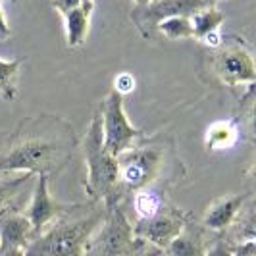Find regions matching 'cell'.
<instances>
[{
	"instance_id": "1",
	"label": "cell",
	"mask_w": 256,
	"mask_h": 256,
	"mask_svg": "<svg viewBox=\"0 0 256 256\" xmlns=\"http://www.w3.org/2000/svg\"><path fill=\"white\" fill-rule=\"evenodd\" d=\"M77 148L72 124L52 114L20 122L0 154V174L54 176L62 172Z\"/></svg>"
},
{
	"instance_id": "2",
	"label": "cell",
	"mask_w": 256,
	"mask_h": 256,
	"mask_svg": "<svg viewBox=\"0 0 256 256\" xmlns=\"http://www.w3.org/2000/svg\"><path fill=\"white\" fill-rule=\"evenodd\" d=\"M108 216L106 202L89 200L76 204L58 218L26 248L27 256H85L87 244L94 231Z\"/></svg>"
},
{
	"instance_id": "3",
	"label": "cell",
	"mask_w": 256,
	"mask_h": 256,
	"mask_svg": "<svg viewBox=\"0 0 256 256\" xmlns=\"http://www.w3.org/2000/svg\"><path fill=\"white\" fill-rule=\"evenodd\" d=\"M83 154H85V166H87L85 191L89 200L106 202V204H122L120 162L104 146L100 106L92 116V122L83 139Z\"/></svg>"
},
{
	"instance_id": "4",
	"label": "cell",
	"mask_w": 256,
	"mask_h": 256,
	"mask_svg": "<svg viewBox=\"0 0 256 256\" xmlns=\"http://www.w3.org/2000/svg\"><path fill=\"white\" fill-rule=\"evenodd\" d=\"M174 141L168 137H154L142 139L137 146L118 156L120 162V191H122V206L128 194L141 191L144 187H150L152 183L166 176V168L170 164L168 146Z\"/></svg>"
},
{
	"instance_id": "5",
	"label": "cell",
	"mask_w": 256,
	"mask_h": 256,
	"mask_svg": "<svg viewBox=\"0 0 256 256\" xmlns=\"http://www.w3.org/2000/svg\"><path fill=\"white\" fill-rule=\"evenodd\" d=\"M152 244L135 235L122 204H108V216L90 237L85 256H146Z\"/></svg>"
},
{
	"instance_id": "6",
	"label": "cell",
	"mask_w": 256,
	"mask_h": 256,
	"mask_svg": "<svg viewBox=\"0 0 256 256\" xmlns=\"http://www.w3.org/2000/svg\"><path fill=\"white\" fill-rule=\"evenodd\" d=\"M102 110V131L104 146L116 158L131 150L144 139V131L131 126L128 114L124 110V96L114 89L100 104Z\"/></svg>"
},
{
	"instance_id": "7",
	"label": "cell",
	"mask_w": 256,
	"mask_h": 256,
	"mask_svg": "<svg viewBox=\"0 0 256 256\" xmlns=\"http://www.w3.org/2000/svg\"><path fill=\"white\" fill-rule=\"evenodd\" d=\"M212 72L226 87L256 85V60L243 40L230 38L212 56Z\"/></svg>"
},
{
	"instance_id": "8",
	"label": "cell",
	"mask_w": 256,
	"mask_h": 256,
	"mask_svg": "<svg viewBox=\"0 0 256 256\" xmlns=\"http://www.w3.org/2000/svg\"><path fill=\"white\" fill-rule=\"evenodd\" d=\"M218 0H152L131 10V22L146 40H152L158 24L170 18H192L200 10L216 6Z\"/></svg>"
},
{
	"instance_id": "9",
	"label": "cell",
	"mask_w": 256,
	"mask_h": 256,
	"mask_svg": "<svg viewBox=\"0 0 256 256\" xmlns=\"http://www.w3.org/2000/svg\"><path fill=\"white\" fill-rule=\"evenodd\" d=\"M189 212H183L176 204L168 202L162 206V210L148 220H135L133 222V231L142 241L152 244L160 250H166L170 243L181 233L185 228Z\"/></svg>"
},
{
	"instance_id": "10",
	"label": "cell",
	"mask_w": 256,
	"mask_h": 256,
	"mask_svg": "<svg viewBox=\"0 0 256 256\" xmlns=\"http://www.w3.org/2000/svg\"><path fill=\"white\" fill-rule=\"evenodd\" d=\"M76 204H66L56 200L50 194L48 189V176L40 174L37 176V183H35V191L31 196V204L27 206L26 216L33 226V233L35 237L40 235L48 226H52L58 218H62L68 214Z\"/></svg>"
},
{
	"instance_id": "11",
	"label": "cell",
	"mask_w": 256,
	"mask_h": 256,
	"mask_svg": "<svg viewBox=\"0 0 256 256\" xmlns=\"http://www.w3.org/2000/svg\"><path fill=\"white\" fill-rule=\"evenodd\" d=\"M216 237L218 235L210 233L192 214H189L185 228L170 243V246L164 250V256H204Z\"/></svg>"
},
{
	"instance_id": "12",
	"label": "cell",
	"mask_w": 256,
	"mask_h": 256,
	"mask_svg": "<svg viewBox=\"0 0 256 256\" xmlns=\"http://www.w3.org/2000/svg\"><path fill=\"white\" fill-rule=\"evenodd\" d=\"M235 248V252L256 256V196L246 198L233 226L222 235Z\"/></svg>"
},
{
	"instance_id": "13",
	"label": "cell",
	"mask_w": 256,
	"mask_h": 256,
	"mask_svg": "<svg viewBox=\"0 0 256 256\" xmlns=\"http://www.w3.org/2000/svg\"><path fill=\"white\" fill-rule=\"evenodd\" d=\"M248 194H228L214 200L206 208V212L200 218V224L214 235H224L233 226L235 218L239 216L241 208L246 202Z\"/></svg>"
},
{
	"instance_id": "14",
	"label": "cell",
	"mask_w": 256,
	"mask_h": 256,
	"mask_svg": "<svg viewBox=\"0 0 256 256\" xmlns=\"http://www.w3.org/2000/svg\"><path fill=\"white\" fill-rule=\"evenodd\" d=\"M33 239V226L26 212L12 206L0 214V248H27Z\"/></svg>"
},
{
	"instance_id": "15",
	"label": "cell",
	"mask_w": 256,
	"mask_h": 256,
	"mask_svg": "<svg viewBox=\"0 0 256 256\" xmlns=\"http://www.w3.org/2000/svg\"><path fill=\"white\" fill-rule=\"evenodd\" d=\"M239 139V126L237 122L222 120L212 124L206 129L204 146L208 152H218V150H228Z\"/></svg>"
},
{
	"instance_id": "16",
	"label": "cell",
	"mask_w": 256,
	"mask_h": 256,
	"mask_svg": "<svg viewBox=\"0 0 256 256\" xmlns=\"http://www.w3.org/2000/svg\"><path fill=\"white\" fill-rule=\"evenodd\" d=\"M66 20V40L70 48H77L85 42L87 33H89V20L90 12H87L83 6L68 12L64 16Z\"/></svg>"
},
{
	"instance_id": "17",
	"label": "cell",
	"mask_w": 256,
	"mask_h": 256,
	"mask_svg": "<svg viewBox=\"0 0 256 256\" xmlns=\"http://www.w3.org/2000/svg\"><path fill=\"white\" fill-rule=\"evenodd\" d=\"M224 22H226V16H224V12H220L216 6L206 8V10H200V12L194 14V16L191 18L192 38H196V40H204L208 35L218 33Z\"/></svg>"
},
{
	"instance_id": "18",
	"label": "cell",
	"mask_w": 256,
	"mask_h": 256,
	"mask_svg": "<svg viewBox=\"0 0 256 256\" xmlns=\"http://www.w3.org/2000/svg\"><path fill=\"white\" fill-rule=\"evenodd\" d=\"M33 178V174H0V214L6 212L8 208L14 206V198L18 196V192L22 191V187L27 181Z\"/></svg>"
},
{
	"instance_id": "19",
	"label": "cell",
	"mask_w": 256,
	"mask_h": 256,
	"mask_svg": "<svg viewBox=\"0 0 256 256\" xmlns=\"http://www.w3.org/2000/svg\"><path fill=\"white\" fill-rule=\"evenodd\" d=\"M22 64H24L22 58H16V60H2L0 58V98L6 102H12L18 96L16 79H18Z\"/></svg>"
},
{
	"instance_id": "20",
	"label": "cell",
	"mask_w": 256,
	"mask_h": 256,
	"mask_svg": "<svg viewBox=\"0 0 256 256\" xmlns=\"http://www.w3.org/2000/svg\"><path fill=\"white\" fill-rule=\"evenodd\" d=\"M156 33L164 35L172 40H180V38H192V26L191 18H170L158 24Z\"/></svg>"
},
{
	"instance_id": "21",
	"label": "cell",
	"mask_w": 256,
	"mask_h": 256,
	"mask_svg": "<svg viewBox=\"0 0 256 256\" xmlns=\"http://www.w3.org/2000/svg\"><path fill=\"white\" fill-rule=\"evenodd\" d=\"M244 122H246V131L250 141L256 144V90L248 94V104H246V112H244Z\"/></svg>"
},
{
	"instance_id": "22",
	"label": "cell",
	"mask_w": 256,
	"mask_h": 256,
	"mask_svg": "<svg viewBox=\"0 0 256 256\" xmlns=\"http://www.w3.org/2000/svg\"><path fill=\"white\" fill-rule=\"evenodd\" d=\"M204 256H235V248H233L222 235H218V237L214 239V243L208 246V250H206Z\"/></svg>"
},
{
	"instance_id": "23",
	"label": "cell",
	"mask_w": 256,
	"mask_h": 256,
	"mask_svg": "<svg viewBox=\"0 0 256 256\" xmlns=\"http://www.w3.org/2000/svg\"><path fill=\"white\" fill-rule=\"evenodd\" d=\"M135 89V79L131 74H118L114 79V90L116 92H120L122 96L124 94H128L131 90Z\"/></svg>"
},
{
	"instance_id": "24",
	"label": "cell",
	"mask_w": 256,
	"mask_h": 256,
	"mask_svg": "<svg viewBox=\"0 0 256 256\" xmlns=\"http://www.w3.org/2000/svg\"><path fill=\"white\" fill-rule=\"evenodd\" d=\"M81 6V0H52V8L56 12H60L62 16H66L68 12L76 10Z\"/></svg>"
},
{
	"instance_id": "25",
	"label": "cell",
	"mask_w": 256,
	"mask_h": 256,
	"mask_svg": "<svg viewBox=\"0 0 256 256\" xmlns=\"http://www.w3.org/2000/svg\"><path fill=\"white\" fill-rule=\"evenodd\" d=\"M0 37H10V27L6 22V16L2 12V6H0Z\"/></svg>"
},
{
	"instance_id": "26",
	"label": "cell",
	"mask_w": 256,
	"mask_h": 256,
	"mask_svg": "<svg viewBox=\"0 0 256 256\" xmlns=\"http://www.w3.org/2000/svg\"><path fill=\"white\" fill-rule=\"evenodd\" d=\"M0 256H27L26 248H0Z\"/></svg>"
},
{
	"instance_id": "27",
	"label": "cell",
	"mask_w": 256,
	"mask_h": 256,
	"mask_svg": "<svg viewBox=\"0 0 256 256\" xmlns=\"http://www.w3.org/2000/svg\"><path fill=\"white\" fill-rule=\"evenodd\" d=\"M248 178H250V181L256 185V156H254V160H252V164H250V168H248Z\"/></svg>"
},
{
	"instance_id": "28",
	"label": "cell",
	"mask_w": 256,
	"mask_h": 256,
	"mask_svg": "<svg viewBox=\"0 0 256 256\" xmlns=\"http://www.w3.org/2000/svg\"><path fill=\"white\" fill-rule=\"evenodd\" d=\"M81 6H83L87 12L92 14V8H94V0H81Z\"/></svg>"
},
{
	"instance_id": "29",
	"label": "cell",
	"mask_w": 256,
	"mask_h": 256,
	"mask_svg": "<svg viewBox=\"0 0 256 256\" xmlns=\"http://www.w3.org/2000/svg\"><path fill=\"white\" fill-rule=\"evenodd\" d=\"M146 256H164V250H160V248H156V246H150Z\"/></svg>"
},
{
	"instance_id": "30",
	"label": "cell",
	"mask_w": 256,
	"mask_h": 256,
	"mask_svg": "<svg viewBox=\"0 0 256 256\" xmlns=\"http://www.w3.org/2000/svg\"><path fill=\"white\" fill-rule=\"evenodd\" d=\"M137 4H148V2H152V0H135Z\"/></svg>"
},
{
	"instance_id": "31",
	"label": "cell",
	"mask_w": 256,
	"mask_h": 256,
	"mask_svg": "<svg viewBox=\"0 0 256 256\" xmlns=\"http://www.w3.org/2000/svg\"><path fill=\"white\" fill-rule=\"evenodd\" d=\"M235 256H246L244 252H235Z\"/></svg>"
},
{
	"instance_id": "32",
	"label": "cell",
	"mask_w": 256,
	"mask_h": 256,
	"mask_svg": "<svg viewBox=\"0 0 256 256\" xmlns=\"http://www.w3.org/2000/svg\"><path fill=\"white\" fill-rule=\"evenodd\" d=\"M12 2H14V0H12Z\"/></svg>"
}]
</instances>
